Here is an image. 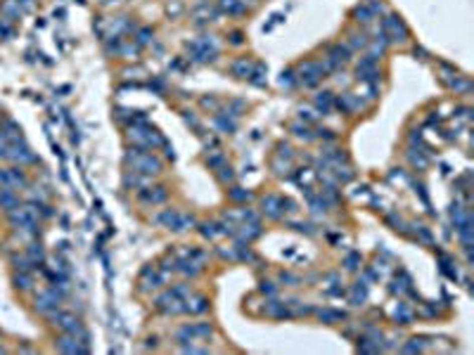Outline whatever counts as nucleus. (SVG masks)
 I'll list each match as a JSON object with an SVG mask.
<instances>
[{"instance_id": "1", "label": "nucleus", "mask_w": 474, "mask_h": 355, "mask_svg": "<svg viewBox=\"0 0 474 355\" xmlns=\"http://www.w3.org/2000/svg\"><path fill=\"white\" fill-rule=\"evenodd\" d=\"M126 159L133 164L135 173H142V175H157V173H161V161H159L154 154H150V152H142V147L128 149Z\"/></svg>"}, {"instance_id": "2", "label": "nucleus", "mask_w": 474, "mask_h": 355, "mask_svg": "<svg viewBox=\"0 0 474 355\" xmlns=\"http://www.w3.org/2000/svg\"><path fill=\"white\" fill-rule=\"evenodd\" d=\"M214 327L209 322H192V324H183L180 329L175 331V339L185 343V341H204L211 336Z\"/></svg>"}, {"instance_id": "3", "label": "nucleus", "mask_w": 474, "mask_h": 355, "mask_svg": "<svg viewBox=\"0 0 474 355\" xmlns=\"http://www.w3.org/2000/svg\"><path fill=\"white\" fill-rule=\"evenodd\" d=\"M382 31L389 43H403L408 38V29L399 15H389L382 22Z\"/></svg>"}, {"instance_id": "4", "label": "nucleus", "mask_w": 474, "mask_h": 355, "mask_svg": "<svg viewBox=\"0 0 474 355\" xmlns=\"http://www.w3.org/2000/svg\"><path fill=\"white\" fill-rule=\"evenodd\" d=\"M0 187L3 190H19L26 187V175L19 168H3L0 171Z\"/></svg>"}, {"instance_id": "5", "label": "nucleus", "mask_w": 474, "mask_h": 355, "mask_svg": "<svg viewBox=\"0 0 474 355\" xmlns=\"http://www.w3.org/2000/svg\"><path fill=\"white\" fill-rule=\"evenodd\" d=\"M55 346H57V350H62V353H88V346H85L83 341H78V336L67 334V331H64V336H59V339L55 341Z\"/></svg>"}, {"instance_id": "6", "label": "nucleus", "mask_w": 474, "mask_h": 355, "mask_svg": "<svg viewBox=\"0 0 474 355\" xmlns=\"http://www.w3.org/2000/svg\"><path fill=\"white\" fill-rule=\"evenodd\" d=\"M59 306V294L57 291H43L41 296H36V310L43 315H52Z\"/></svg>"}, {"instance_id": "7", "label": "nucleus", "mask_w": 474, "mask_h": 355, "mask_svg": "<svg viewBox=\"0 0 474 355\" xmlns=\"http://www.w3.org/2000/svg\"><path fill=\"white\" fill-rule=\"evenodd\" d=\"M209 310V298L207 296H202V294H195V296H187L185 298V313H190V315H202V313H207Z\"/></svg>"}, {"instance_id": "8", "label": "nucleus", "mask_w": 474, "mask_h": 355, "mask_svg": "<svg viewBox=\"0 0 474 355\" xmlns=\"http://www.w3.org/2000/svg\"><path fill=\"white\" fill-rule=\"evenodd\" d=\"M166 197H168V190L164 187V185L150 187V190H142L140 194H138L140 201H150V204H161V201H166Z\"/></svg>"}, {"instance_id": "9", "label": "nucleus", "mask_w": 474, "mask_h": 355, "mask_svg": "<svg viewBox=\"0 0 474 355\" xmlns=\"http://www.w3.org/2000/svg\"><path fill=\"white\" fill-rule=\"evenodd\" d=\"M280 201H282V199L275 197V194L263 197V199H261V208H263V213H266L268 218H280V215H282V206H280Z\"/></svg>"}, {"instance_id": "10", "label": "nucleus", "mask_w": 474, "mask_h": 355, "mask_svg": "<svg viewBox=\"0 0 474 355\" xmlns=\"http://www.w3.org/2000/svg\"><path fill=\"white\" fill-rule=\"evenodd\" d=\"M351 59V50L349 48H341V45H334V48H330V57H327V64H330V69L332 66H344L346 62Z\"/></svg>"}, {"instance_id": "11", "label": "nucleus", "mask_w": 474, "mask_h": 355, "mask_svg": "<svg viewBox=\"0 0 474 355\" xmlns=\"http://www.w3.org/2000/svg\"><path fill=\"white\" fill-rule=\"evenodd\" d=\"M17 206H19V197L15 194V190H3V187H0V208L15 211Z\"/></svg>"}, {"instance_id": "12", "label": "nucleus", "mask_w": 474, "mask_h": 355, "mask_svg": "<svg viewBox=\"0 0 474 355\" xmlns=\"http://www.w3.org/2000/svg\"><path fill=\"white\" fill-rule=\"evenodd\" d=\"M230 71H233V76H237V78H249L251 71H254V66H251L247 59H237V62L230 64Z\"/></svg>"}, {"instance_id": "13", "label": "nucleus", "mask_w": 474, "mask_h": 355, "mask_svg": "<svg viewBox=\"0 0 474 355\" xmlns=\"http://www.w3.org/2000/svg\"><path fill=\"white\" fill-rule=\"evenodd\" d=\"M218 10L228 12V15H240L244 12V3L242 0H218Z\"/></svg>"}, {"instance_id": "14", "label": "nucleus", "mask_w": 474, "mask_h": 355, "mask_svg": "<svg viewBox=\"0 0 474 355\" xmlns=\"http://www.w3.org/2000/svg\"><path fill=\"white\" fill-rule=\"evenodd\" d=\"M332 104H334V95L330 90H323V92H318V95H316V107L320 109L323 114H327Z\"/></svg>"}, {"instance_id": "15", "label": "nucleus", "mask_w": 474, "mask_h": 355, "mask_svg": "<svg viewBox=\"0 0 474 355\" xmlns=\"http://www.w3.org/2000/svg\"><path fill=\"white\" fill-rule=\"evenodd\" d=\"M202 234L207 240H216L221 234H225V225L223 223H204L202 225Z\"/></svg>"}, {"instance_id": "16", "label": "nucleus", "mask_w": 474, "mask_h": 355, "mask_svg": "<svg viewBox=\"0 0 474 355\" xmlns=\"http://www.w3.org/2000/svg\"><path fill=\"white\" fill-rule=\"evenodd\" d=\"M365 298H367L365 282H356V284H353V294H351V303H353V306H360Z\"/></svg>"}, {"instance_id": "17", "label": "nucleus", "mask_w": 474, "mask_h": 355, "mask_svg": "<svg viewBox=\"0 0 474 355\" xmlns=\"http://www.w3.org/2000/svg\"><path fill=\"white\" fill-rule=\"evenodd\" d=\"M318 317H320L325 324H332V322H339V320H344L346 315L341 313V310H330V308H325V310H318Z\"/></svg>"}, {"instance_id": "18", "label": "nucleus", "mask_w": 474, "mask_h": 355, "mask_svg": "<svg viewBox=\"0 0 474 355\" xmlns=\"http://www.w3.org/2000/svg\"><path fill=\"white\" fill-rule=\"evenodd\" d=\"M349 50H358V48H365L367 45V38H365V33L363 31H351L349 33Z\"/></svg>"}, {"instance_id": "19", "label": "nucleus", "mask_w": 474, "mask_h": 355, "mask_svg": "<svg viewBox=\"0 0 474 355\" xmlns=\"http://www.w3.org/2000/svg\"><path fill=\"white\" fill-rule=\"evenodd\" d=\"M266 315H273V317H287V308H285V303H277V301H270L266 306Z\"/></svg>"}, {"instance_id": "20", "label": "nucleus", "mask_w": 474, "mask_h": 355, "mask_svg": "<svg viewBox=\"0 0 474 355\" xmlns=\"http://www.w3.org/2000/svg\"><path fill=\"white\" fill-rule=\"evenodd\" d=\"M353 17H356V22H363V24H367L370 19H372V12H370V8L367 5H358L356 10H353Z\"/></svg>"}, {"instance_id": "21", "label": "nucleus", "mask_w": 474, "mask_h": 355, "mask_svg": "<svg viewBox=\"0 0 474 355\" xmlns=\"http://www.w3.org/2000/svg\"><path fill=\"white\" fill-rule=\"evenodd\" d=\"M15 287H19V289H31V287H34L31 275H26L24 270H22L19 275H15Z\"/></svg>"}, {"instance_id": "22", "label": "nucleus", "mask_w": 474, "mask_h": 355, "mask_svg": "<svg viewBox=\"0 0 474 355\" xmlns=\"http://www.w3.org/2000/svg\"><path fill=\"white\" fill-rule=\"evenodd\" d=\"M290 131L297 135V138H301V140H311L313 135H311V131H308V126H301V124H292Z\"/></svg>"}, {"instance_id": "23", "label": "nucleus", "mask_w": 474, "mask_h": 355, "mask_svg": "<svg viewBox=\"0 0 474 355\" xmlns=\"http://www.w3.org/2000/svg\"><path fill=\"white\" fill-rule=\"evenodd\" d=\"M228 194H230V199H233V201H249V199H251V192L242 190V187H233Z\"/></svg>"}, {"instance_id": "24", "label": "nucleus", "mask_w": 474, "mask_h": 355, "mask_svg": "<svg viewBox=\"0 0 474 355\" xmlns=\"http://www.w3.org/2000/svg\"><path fill=\"white\" fill-rule=\"evenodd\" d=\"M218 180H221V182H230V180H233V178H235V173H233V168H230V166H225V164H221V166H218Z\"/></svg>"}, {"instance_id": "25", "label": "nucleus", "mask_w": 474, "mask_h": 355, "mask_svg": "<svg viewBox=\"0 0 474 355\" xmlns=\"http://www.w3.org/2000/svg\"><path fill=\"white\" fill-rule=\"evenodd\" d=\"M394 315H396V320L401 317V320H403V324H408L410 320H413V313L406 308V303H399V308H396V313H394Z\"/></svg>"}, {"instance_id": "26", "label": "nucleus", "mask_w": 474, "mask_h": 355, "mask_svg": "<svg viewBox=\"0 0 474 355\" xmlns=\"http://www.w3.org/2000/svg\"><path fill=\"white\" fill-rule=\"evenodd\" d=\"M294 83H297V74H294V71H282V74H280V85L292 88Z\"/></svg>"}, {"instance_id": "27", "label": "nucleus", "mask_w": 474, "mask_h": 355, "mask_svg": "<svg viewBox=\"0 0 474 355\" xmlns=\"http://www.w3.org/2000/svg\"><path fill=\"white\" fill-rule=\"evenodd\" d=\"M422 348H424V343H420V339H410V343H406L403 350H406V353H417V350H422Z\"/></svg>"}, {"instance_id": "28", "label": "nucleus", "mask_w": 474, "mask_h": 355, "mask_svg": "<svg viewBox=\"0 0 474 355\" xmlns=\"http://www.w3.org/2000/svg\"><path fill=\"white\" fill-rule=\"evenodd\" d=\"M358 263H360V256H358V254H351V256L346 258V268H349V270H356Z\"/></svg>"}, {"instance_id": "29", "label": "nucleus", "mask_w": 474, "mask_h": 355, "mask_svg": "<svg viewBox=\"0 0 474 355\" xmlns=\"http://www.w3.org/2000/svg\"><path fill=\"white\" fill-rule=\"evenodd\" d=\"M230 43H233V45H242V43H244V36H242L240 31H233L230 33Z\"/></svg>"}, {"instance_id": "30", "label": "nucleus", "mask_w": 474, "mask_h": 355, "mask_svg": "<svg viewBox=\"0 0 474 355\" xmlns=\"http://www.w3.org/2000/svg\"><path fill=\"white\" fill-rule=\"evenodd\" d=\"M150 36H152L150 29H142V31L138 33V43H147V41H150Z\"/></svg>"}, {"instance_id": "31", "label": "nucleus", "mask_w": 474, "mask_h": 355, "mask_svg": "<svg viewBox=\"0 0 474 355\" xmlns=\"http://www.w3.org/2000/svg\"><path fill=\"white\" fill-rule=\"evenodd\" d=\"M261 291H263V294H275V287L270 282H261Z\"/></svg>"}]
</instances>
